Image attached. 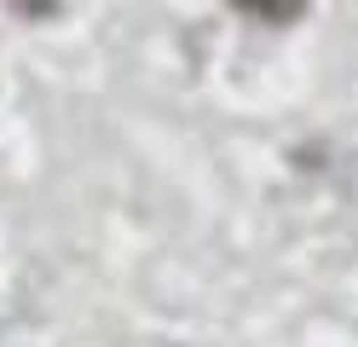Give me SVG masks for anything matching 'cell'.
<instances>
[{
  "instance_id": "1",
  "label": "cell",
  "mask_w": 358,
  "mask_h": 347,
  "mask_svg": "<svg viewBox=\"0 0 358 347\" xmlns=\"http://www.w3.org/2000/svg\"><path fill=\"white\" fill-rule=\"evenodd\" d=\"M231 6L243 18H255V23H272V29H283V23H295L306 12V0H231Z\"/></svg>"
},
{
  "instance_id": "2",
  "label": "cell",
  "mask_w": 358,
  "mask_h": 347,
  "mask_svg": "<svg viewBox=\"0 0 358 347\" xmlns=\"http://www.w3.org/2000/svg\"><path fill=\"white\" fill-rule=\"evenodd\" d=\"M64 6V0H6V12L12 18H29V23H41V18H52Z\"/></svg>"
}]
</instances>
